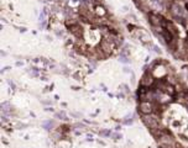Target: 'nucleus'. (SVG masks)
<instances>
[{
  "mask_svg": "<svg viewBox=\"0 0 188 148\" xmlns=\"http://www.w3.org/2000/svg\"><path fill=\"white\" fill-rule=\"evenodd\" d=\"M140 111L145 115L152 112V105L150 102H141L140 104Z\"/></svg>",
  "mask_w": 188,
  "mask_h": 148,
  "instance_id": "obj_1",
  "label": "nucleus"
}]
</instances>
